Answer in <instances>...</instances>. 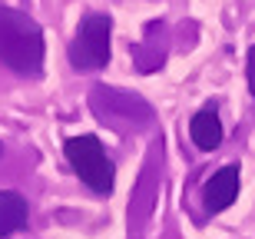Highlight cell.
<instances>
[{
	"label": "cell",
	"mask_w": 255,
	"mask_h": 239,
	"mask_svg": "<svg viewBox=\"0 0 255 239\" xmlns=\"http://www.w3.org/2000/svg\"><path fill=\"white\" fill-rule=\"evenodd\" d=\"M0 63L20 77H40L43 70V30L13 7H0Z\"/></svg>",
	"instance_id": "obj_1"
},
{
	"label": "cell",
	"mask_w": 255,
	"mask_h": 239,
	"mask_svg": "<svg viewBox=\"0 0 255 239\" xmlns=\"http://www.w3.org/2000/svg\"><path fill=\"white\" fill-rule=\"evenodd\" d=\"M66 163L73 166V173L80 176V183H86L96 196H110L116 186V166L106 156L103 143L96 136L83 133V136H70L63 143Z\"/></svg>",
	"instance_id": "obj_2"
},
{
	"label": "cell",
	"mask_w": 255,
	"mask_h": 239,
	"mask_svg": "<svg viewBox=\"0 0 255 239\" xmlns=\"http://www.w3.org/2000/svg\"><path fill=\"white\" fill-rule=\"evenodd\" d=\"M110 33H113V20L106 13H90L83 23L76 27V37L70 40V63L80 73H93L110 63Z\"/></svg>",
	"instance_id": "obj_3"
},
{
	"label": "cell",
	"mask_w": 255,
	"mask_h": 239,
	"mask_svg": "<svg viewBox=\"0 0 255 239\" xmlns=\"http://www.w3.org/2000/svg\"><path fill=\"white\" fill-rule=\"evenodd\" d=\"M93 110L103 116H120V120H136V123H149L152 106L139 100L136 93L116 90V86H93Z\"/></svg>",
	"instance_id": "obj_4"
},
{
	"label": "cell",
	"mask_w": 255,
	"mask_h": 239,
	"mask_svg": "<svg viewBox=\"0 0 255 239\" xmlns=\"http://www.w3.org/2000/svg\"><path fill=\"white\" fill-rule=\"evenodd\" d=\"M239 183H242V170L236 163H229L222 170L212 173V180L206 183V210L209 213H222L229 210L239 196Z\"/></svg>",
	"instance_id": "obj_5"
},
{
	"label": "cell",
	"mask_w": 255,
	"mask_h": 239,
	"mask_svg": "<svg viewBox=\"0 0 255 239\" xmlns=\"http://www.w3.org/2000/svg\"><path fill=\"white\" fill-rule=\"evenodd\" d=\"M30 223V206L17 190H0V239L27 230Z\"/></svg>",
	"instance_id": "obj_6"
},
{
	"label": "cell",
	"mask_w": 255,
	"mask_h": 239,
	"mask_svg": "<svg viewBox=\"0 0 255 239\" xmlns=\"http://www.w3.org/2000/svg\"><path fill=\"white\" fill-rule=\"evenodd\" d=\"M189 136H192V143H196L202 153L219 150L226 130H222V120H219L216 110H199V113L189 120Z\"/></svg>",
	"instance_id": "obj_7"
},
{
	"label": "cell",
	"mask_w": 255,
	"mask_h": 239,
	"mask_svg": "<svg viewBox=\"0 0 255 239\" xmlns=\"http://www.w3.org/2000/svg\"><path fill=\"white\" fill-rule=\"evenodd\" d=\"M249 90H252V96H255V47L249 50Z\"/></svg>",
	"instance_id": "obj_8"
},
{
	"label": "cell",
	"mask_w": 255,
	"mask_h": 239,
	"mask_svg": "<svg viewBox=\"0 0 255 239\" xmlns=\"http://www.w3.org/2000/svg\"><path fill=\"white\" fill-rule=\"evenodd\" d=\"M0 150H3V146H0Z\"/></svg>",
	"instance_id": "obj_9"
}]
</instances>
